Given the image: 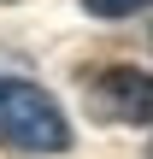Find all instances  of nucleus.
<instances>
[{
	"label": "nucleus",
	"mask_w": 153,
	"mask_h": 159,
	"mask_svg": "<svg viewBox=\"0 0 153 159\" xmlns=\"http://www.w3.org/2000/svg\"><path fill=\"white\" fill-rule=\"evenodd\" d=\"M71 118L59 112V100L29 83V77H0V148L12 153H35V159H53V153H71Z\"/></svg>",
	"instance_id": "1"
},
{
	"label": "nucleus",
	"mask_w": 153,
	"mask_h": 159,
	"mask_svg": "<svg viewBox=\"0 0 153 159\" xmlns=\"http://www.w3.org/2000/svg\"><path fill=\"white\" fill-rule=\"evenodd\" d=\"M94 112L112 124H153V71L112 65L94 77Z\"/></svg>",
	"instance_id": "2"
},
{
	"label": "nucleus",
	"mask_w": 153,
	"mask_h": 159,
	"mask_svg": "<svg viewBox=\"0 0 153 159\" xmlns=\"http://www.w3.org/2000/svg\"><path fill=\"white\" fill-rule=\"evenodd\" d=\"M83 6H88V18H136L153 0H83Z\"/></svg>",
	"instance_id": "3"
}]
</instances>
